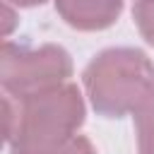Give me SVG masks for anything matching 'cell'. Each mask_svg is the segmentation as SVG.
<instances>
[{
	"instance_id": "6da1fadb",
	"label": "cell",
	"mask_w": 154,
	"mask_h": 154,
	"mask_svg": "<svg viewBox=\"0 0 154 154\" xmlns=\"http://www.w3.org/2000/svg\"><path fill=\"white\" fill-rule=\"evenodd\" d=\"M84 89L99 116H135L154 94V65L137 48H106L87 65Z\"/></svg>"
},
{
	"instance_id": "7a4b0ae2",
	"label": "cell",
	"mask_w": 154,
	"mask_h": 154,
	"mask_svg": "<svg viewBox=\"0 0 154 154\" xmlns=\"http://www.w3.org/2000/svg\"><path fill=\"white\" fill-rule=\"evenodd\" d=\"M84 123V99L75 84H60L19 101L5 140L12 154H41L72 140Z\"/></svg>"
},
{
	"instance_id": "3957f363",
	"label": "cell",
	"mask_w": 154,
	"mask_h": 154,
	"mask_svg": "<svg viewBox=\"0 0 154 154\" xmlns=\"http://www.w3.org/2000/svg\"><path fill=\"white\" fill-rule=\"evenodd\" d=\"M72 75V58L65 48L46 46H19L12 41L2 43L0 51V82L7 96L24 101L34 94L67 84Z\"/></svg>"
},
{
	"instance_id": "277c9868",
	"label": "cell",
	"mask_w": 154,
	"mask_h": 154,
	"mask_svg": "<svg viewBox=\"0 0 154 154\" xmlns=\"http://www.w3.org/2000/svg\"><path fill=\"white\" fill-rule=\"evenodd\" d=\"M55 10L77 31H101L116 24L123 0H55Z\"/></svg>"
},
{
	"instance_id": "5b68a950",
	"label": "cell",
	"mask_w": 154,
	"mask_h": 154,
	"mask_svg": "<svg viewBox=\"0 0 154 154\" xmlns=\"http://www.w3.org/2000/svg\"><path fill=\"white\" fill-rule=\"evenodd\" d=\"M135 135L140 154H154V94L135 113Z\"/></svg>"
},
{
	"instance_id": "8992f818",
	"label": "cell",
	"mask_w": 154,
	"mask_h": 154,
	"mask_svg": "<svg viewBox=\"0 0 154 154\" xmlns=\"http://www.w3.org/2000/svg\"><path fill=\"white\" fill-rule=\"evenodd\" d=\"M132 19L142 38L154 46V0H137L132 7Z\"/></svg>"
},
{
	"instance_id": "52a82bcc",
	"label": "cell",
	"mask_w": 154,
	"mask_h": 154,
	"mask_svg": "<svg viewBox=\"0 0 154 154\" xmlns=\"http://www.w3.org/2000/svg\"><path fill=\"white\" fill-rule=\"evenodd\" d=\"M41 154H96V149L87 137L75 135L72 140H67V142H63V144H58L48 152H41Z\"/></svg>"
},
{
	"instance_id": "ba28073f",
	"label": "cell",
	"mask_w": 154,
	"mask_h": 154,
	"mask_svg": "<svg viewBox=\"0 0 154 154\" xmlns=\"http://www.w3.org/2000/svg\"><path fill=\"white\" fill-rule=\"evenodd\" d=\"M2 19H5V36H10V31L14 26V10L7 2H2Z\"/></svg>"
},
{
	"instance_id": "9c48e42d",
	"label": "cell",
	"mask_w": 154,
	"mask_h": 154,
	"mask_svg": "<svg viewBox=\"0 0 154 154\" xmlns=\"http://www.w3.org/2000/svg\"><path fill=\"white\" fill-rule=\"evenodd\" d=\"M2 2L14 5V7H36V5H41V2H46V0H2Z\"/></svg>"
}]
</instances>
